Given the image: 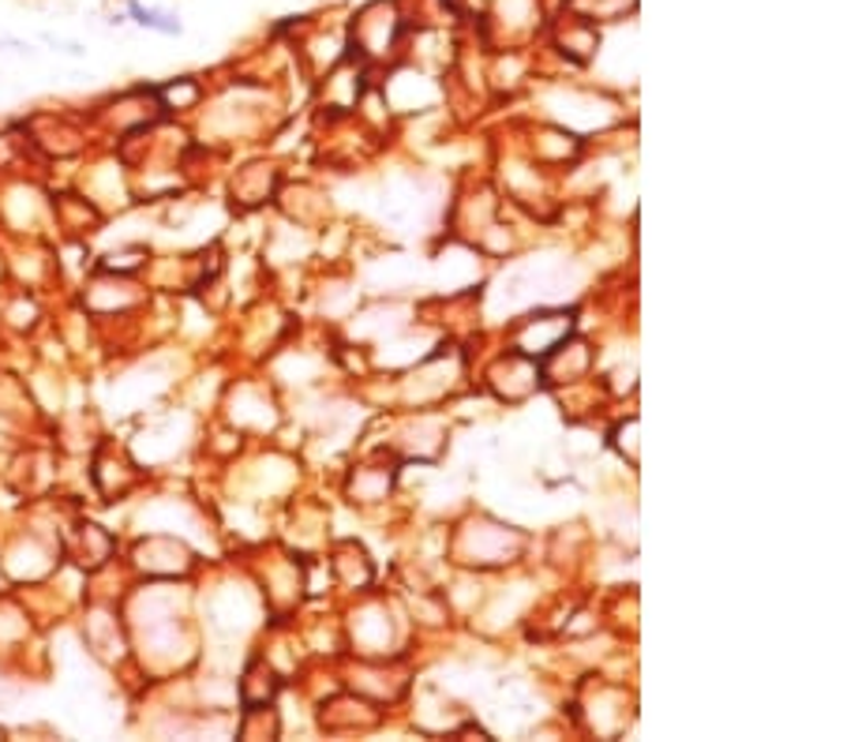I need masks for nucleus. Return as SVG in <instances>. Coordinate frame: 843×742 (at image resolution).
Here are the masks:
<instances>
[{"label":"nucleus","instance_id":"nucleus-1","mask_svg":"<svg viewBox=\"0 0 843 742\" xmlns=\"http://www.w3.org/2000/svg\"><path fill=\"white\" fill-rule=\"evenodd\" d=\"M132 15L139 19L143 27H154V31H166V34H180V23H166L169 15H162V12H147V8H139L135 4L132 8Z\"/></svg>","mask_w":843,"mask_h":742}]
</instances>
